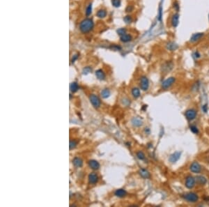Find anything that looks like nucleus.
I'll return each mask as SVG.
<instances>
[{"mask_svg": "<svg viewBox=\"0 0 209 207\" xmlns=\"http://www.w3.org/2000/svg\"><path fill=\"white\" fill-rule=\"evenodd\" d=\"M70 89H71V91L73 93L76 92L78 89H79V86L78 84L76 83V82H73L71 86H70Z\"/></svg>", "mask_w": 209, "mask_h": 207, "instance_id": "b1692460", "label": "nucleus"}, {"mask_svg": "<svg viewBox=\"0 0 209 207\" xmlns=\"http://www.w3.org/2000/svg\"><path fill=\"white\" fill-rule=\"evenodd\" d=\"M98 180V177L95 173H91L89 175V181L91 184H95Z\"/></svg>", "mask_w": 209, "mask_h": 207, "instance_id": "ddd939ff", "label": "nucleus"}, {"mask_svg": "<svg viewBox=\"0 0 209 207\" xmlns=\"http://www.w3.org/2000/svg\"><path fill=\"white\" fill-rule=\"evenodd\" d=\"M132 123H133V125L135 127H139L143 124V122H142V119L138 118V117H134V118H133Z\"/></svg>", "mask_w": 209, "mask_h": 207, "instance_id": "f3484780", "label": "nucleus"}, {"mask_svg": "<svg viewBox=\"0 0 209 207\" xmlns=\"http://www.w3.org/2000/svg\"><path fill=\"white\" fill-rule=\"evenodd\" d=\"M96 75L99 80H104V77H105V75H104V72L100 69L96 71Z\"/></svg>", "mask_w": 209, "mask_h": 207, "instance_id": "4be33fe9", "label": "nucleus"}, {"mask_svg": "<svg viewBox=\"0 0 209 207\" xmlns=\"http://www.w3.org/2000/svg\"><path fill=\"white\" fill-rule=\"evenodd\" d=\"M123 20H124L125 22L127 23V24H130V23H131L132 21H133V18H132V17L130 16V15H127V16H125V17H124Z\"/></svg>", "mask_w": 209, "mask_h": 207, "instance_id": "cd10ccee", "label": "nucleus"}, {"mask_svg": "<svg viewBox=\"0 0 209 207\" xmlns=\"http://www.w3.org/2000/svg\"><path fill=\"white\" fill-rule=\"evenodd\" d=\"M196 111L194 110V109H190V110H188L186 112H185V117L186 118H188V120L190 121H192L194 118H196Z\"/></svg>", "mask_w": 209, "mask_h": 207, "instance_id": "6e6552de", "label": "nucleus"}, {"mask_svg": "<svg viewBox=\"0 0 209 207\" xmlns=\"http://www.w3.org/2000/svg\"><path fill=\"white\" fill-rule=\"evenodd\" d=\"M127 192L125 190H124L123 189H119V190H117L116 192H115V195L119 197H123L126 195Z\"/></svg>", "mask_w": 209, "mask_h": 207, "instance_id": "412c9836", "label": "nucleus"}, {"mask_svg": "<svg viewBox=\"0 0 209 207\" xmlns=\"http://www.w3.org/2000/svg\"><path fill=\"white\" fill-rule=\"evenodd\" d=\"M183 197L186 201H188V202H191V203H195L199 199L198 195L194 192H188V193L184 194L183 196Z\"/></svg>", "mask_w": 209, "mask_h": 207, "instance_id": "f03ea898", "label": "nucleus"}, {"mask_svg": "<svg viewBox=\"0 0 209 207\" xmlns=\"http://www.w3.org/2000/svg\"><path fill=\"white\" fill-rule=\"evenodd\" d=\"M190 130H191V131H192L193 133H194V134H198V133H199V130H198L197 127L195 126H192L190 127Z\"/></svg>", "mask_w": 209, "mask_h": 207, "instance_id": "7c9ffc66", "label": "nucleus"}, {"mask_svg": "<svg viewBox=\"0 0 209 207\" xmlns=\"http://www.w3.org/2000/svg\"><path fill=\"white\" fill-rule=\"evenodd\" d=\"M109 95H110V91H109V89H104L101 91V96H102V97L104 98H108V97L109 96Z\"/></svg>", "mask_w": 209, "mask_h": 207, "instance_id": "5701e85b", "label": "nucleus"}, {"mask_svg": "<svg viewBox=\"0 0 209 207\" xmlns=\"http://www.w3.org/2000/svg\"><path fill=\"white\" fill-rule=\"evenodd\" d=\"M190 169L192 172L195 173V174H198L201 172V165L199 164L197 162H193L191 164L190 167Z\"/></svg>", "mask_w": 209, "mask_h": 207, "instance_id": "1a4fd4ad", "label": "nucleus"}, {"mask_svg": "<svg viewBox=\"0 0 209 207\" xmlns=\"http://www.w3.org/2000/svg\"><path fill=\"white\" fill-rule=\"evenodd\" d=\"M91 10H92V6H91V4H89L87 6V10H86V14H87V15H89L91 13Z\"/></svg>", "mask_w": 209, "mask_h": 207, "instance_id": "473e14b6", "label": "nucleus"}, {"mask_svg": "<svg viewBox=\"0 0 209 207\" xmlns=\"http://www.w3.org/2000/svg\"><path fill=\"white\" fill-rule=\"evenodd\" d=\"M196 182L199 185H205L207 182V179L203 176H198L196 177Z\"/></svg>", "mask_w": 209, "mask_h": 207, "instance_id": "4468645a", "label": "nucleus"}, {"mask_svg": "<svg viewBox=\"0 0 209 207\" xmlns=\"http://www.w3.org/2000/svg\"><path fill=\"white\" fill-rule=\"evenodd\" d=\"M93 26H94V24H93V20L87 18V19H85L81 22V23L79 25V30L82 33L87 34L93 30Z\"/></svg>", "mask_w": 209, "mask_h": 207, "instance_id": "f257e3e1", "label": "nucleus"}, {"mask_svg": "<svg viewBox=\"0 0 209 207\" xmlns=\"http://www.w3.org/2000/svg\"><path fill=\"white\" fill-rule=\"evenodd\" d=\"M91 71V68H89V67H86L85 68H84L83 73H84V74H87V73H89Z\"/></svg>", "mask_w": 209, "mask_h": 207, "instance_id": "c9c22d12", "label": "nucleus"}, {"mask_svg": "<svg viewBox=\"0 0 209 207\" xmlns=\"http://www.w3.org/2000/svg\"><path fill=\"white\" fill-rule=\"evenodd\" d=\"M173 66H174V64L171 61H168V62H166L163 65V70L164 71V72L167 73V72H169L172 68H173Z\"/></svg>", "mask_w": 209, "mask_h": 207, "instance_id": "f8f14e48", "label": "nucleus"}, {"mask_svg": "<svg viewBox=\"0 0 209 207\" xmlns=\"http://www.w3.org/2000/svg\"><path fill=\"white\" fill-rule=\"evenodd\" d=\"M132 10H133V7L131 6H128V8H127V9H126V11L127 12H130Z\"/></svg>", "mask_w": 209, "mask_h": 207, "instance_id": "58836bf2", "label": "nucleus"}, {"mask_svg": "<svg viewBox=\"0 0 209 207\" xmlns=\"http://www.w3.org/2000/svg\"><path fill=\"white\" fill-rule=\"evenodd\" d=\"M111 47H112V49H114V50H120L121 49V47L120 46H119V45H116L112 46Z\"/></svg>", "mask_w": 209, "mask_h": 207, "instance_id": "e433bc0d", "label": "nucleus"}, {"mask_svg": "<svg viewBox=\"0 0 209 207\" xmlns=\"http://www.w3.org/2000/svg\"><path fill=\"white\" fill-rule=\"evenodd\" d=\"M107 15V13L104 10H99L97 13V16L100 18H103V17H104Z\"/></svg>", "mask_w": 209, "mask_h": 207, "instance_id": "a878e982", "label": "nucleus"}, {"mask_svg": "<svg viewBox=\"0 0 209 207\" xmlns=\"http://www.w3.org/2000/svg\"><path fill=\"white\" fill-rule=\"evenodd\" d=\"M173 8H174V9L176 11H179V3L177 2V1H175L174 3V4H173Z\"/></svg>", "mask_w": 209, "mask_h": 207, "instance_id": "2f4dec72", "label": "nucleus"}, {"mask_svg": "<svg viewBox=\"0 0 209 207\" xmlns=\"http://www.w3.org/2000/svg\"><path fill=\"white\" fill-rule=\"evenodd\" d=\"M112 4L114 7H119L121 5V0H112Z\"/></svg>", "mask_w": 209, "mask_h": 207, "instance_id": "c85d7f7f", "label": "nucleus"}, {"mask_svg": "<svg viewBox=\"0 0 209 207\" xmlns=\"http://www.w3.org/2000/svg\"><path fill=\"white\" fill-rule=\"evenodd\" d=\"M89 99L91 103H92V105L95 107L98 108V107H99L100 106V98L97 96H96L94 94H91L90 96Z\"/></svg>", "mask_w": 209, "mask_h": 207, "instance_id": "423d86ee", "label": "nucleus"}, {"mask_svg": "<svg viewBox=\"0 0 209 207\" xmlns=\"http://www.w3.org/2000/svg\"><path fill=\"white\" fill-rule=\"evenodd\" d=\"M132 94L134 98H138L140 96V91L138 88H133L132 89Z\"/></svg>", "mask_w": 209, "mask_h": 207, "instance_id": "393cba45", "label": "nucleus"}, {"mask_svg": "<svg viewBox=\"0 0 209 207\" xmlns=\"http://www.w3.org/2000/svg\"><path fill=\"white\" fill-rule=\"evenodd\" d=\"M149 87V81L148 78L145 76L141 77L140 80V87L143 91H147Z\"/></svg>", "mask_w": 209, "mask_h": 207, "instance_id": "20e7f679", "label": "nucleus"}, {"mask_svg": "<svg viewBox=\"0 0 209 207\" xmlns=\"http://www.w3.org/2000/svg\"><path fill=\"white\" fill-rule=\"evenodd\" d=\"M202 110H203V111L206 113L207 111H208V107H207V105H204L203 107H202Z\"/></svg>", "mask_w": 209, "mask_h": 207, "instance_id": "4c0bfd02", "label": "nucleus"}, {"mask_svg": "<svg viewBox=\"0 0 209 207\" xmlns=\"http://www.w3.org/2000/svg\"><path fill=\"white\" fill-rule=\"evenodd\" d=\"M167 48L170 51H174L178 48V45L174 42H169L167 45Z\"/></svg>", "mask_w": 209, "mask_h": 207, "instance_id": "6ab92c4d", "label": "nucleus"}, {"mask_svg": "<svg viewBox=\"0 0 209 207\" xmlns=\"http://www.w3.org/2000/svg\"><path fill=\"white\" fill-rule=\"evenodd\" d=\"M73 165H75V167H80L82 166V164H83V162L82 161L81 158H75L73 161Z\"/></svg>", "mask_w": 209, "mask_h": 207, "instance_id": "aec40b11", "label": "nucleus"}, {"mask_svg": "<svg viewBox=\"0 0 209 207\" xmlns=\"http://www.w3.org/2000/svg\"><path fill=\"white\" fill-rule=\"evenodd\" d=\"M195 182H196V180L193 177L188 176L185 179V186L189 189H192V188H194Z\"/></svg>", "mask_w": 209, "mask_h": 207, "instance_id": "0eeeda50", "label": "nucleus"}, {"mask_svg": "<svg viewBox=\"0 0 209 207\" xmlns=\"http://www.w3.org/2000/svg\"><path fill=\"white\" fill-rule=\"evenodd\" d=\"M193 56H194V58H196V59H199V58H200V57H201V55H200V53L199 52H195L194 54H193Z\"/></svg>", "mask_w": 209, "mask_h": 207, "instance_id": "f704fd0d", "label": "nucleus"}, {"mask_svg": "<svg viewBox=\"0 0 209 207\" xmlns=\"http://www.w3.org/2000/svg\"><path fill=\"white\" fill-rule=\"evenodd\" d=\"M131 40H132V36H131L130 34H125L121 36V41L122 42L128 43V42H130Z\"/></svg>", "mask_w": 209, "mask_h": 207, "instance_id": "a211bd4d", "label": "nucleus"}, {"mask_svg": "<svg viewBox=\"0 0 209 207\" xmlns=\"http://www.w3.org/2000/svg\"><path fill=\"white\" fill-rule=\"evenodd\" d=\"M204 36V33H201V32L195 33V34L192 35V36H191V38L190 39V42L192 43H196V42L199 41L201 38H203Z\"/></svg>", "mask_w": 209, "mask_h": 207, "instance_id": "39448f33", "label": "nucleus"}, {"mask_svg": "<svg viewBox=\"0 0 209 207\" xmlns=\"http://www.w3.org/2000/svg\"><path fill=\"white\" fill-rule=\"evenodd\" d=\"M179 13H174L173 14L172 17H171V24L172 25L173 27H176L179 25Z\"/></svg>", "mask_w": 209, "mask_h": 207, "instance_id": "9d476101", "label": "nucleus"}, {"mask_svg": "<svg viewBox=\"0 0 209 207\" xmlns=\"http://www.w3.org/2000/svg\"><path fill=\"white\" fill-rule=\"evenodd\" d=\"M180 155H181V153L180 152L176 151V152L174 153L173 154H171L169 156V162H171V163H176V162H177L179 160Z\"/></svg>", "mask_w": 209, "mask_h": 207, "instance_id": "9b49d317", "label": "nucleus"}, {"mask_svg": "<svg viewBox=\"0 0 209 207\" xmlns=\"http://www.w3.org/2000/svg\"><path fill=\"white\" fill-rule=\"evenodd\" d=\"M89 167L93 169H98L100 167V164L98 163V161H95V160H91L89 162Z\"/></svg>", "mask_w": 209, "mask_h": 207, "instance_id": "2eb2a0df", "label": "nucleus"}, {"mask_svg": "<svg viewBox=\"0 0 209 207\" xmlns=\"http://www.w3.org/2000/svg\"><path fill=\"white\" fill-rule=\"evenodd\" d=\"M137 157L139 160H144L145 159V155L142 151H138L137 153Z\"/></svg>", "mask_w": 209, "mask_h": 207, "instance_id": "bb28decb", "label": "nucleus"}, {"mask_svg": "<svg viewBox=\"0 0 209 207\" xmlns=\"http://www.w3.org/2000/svg\"><path fill=\"white\" fill-rule=\"evenodd\" d=\"M117 33L120 36H122L125 34H126V30L125 28H121L119 30H117Z\"/></svg>", "mask_w": 209, "mask_h": 207, "instance_id": "c756f323", "label": "nucleus"}, {"mask_svg": "<svg viewBox=\"0 0 209 207\" xmlns=\"http://www.w3.org/2000/svg\"><path fill=\"white\" fill-rule=\"evenodd\" d=\"M175 82H176V78L174 77H170L167 80H165L162 83V88L163 89H169L171 85H173V84H174Z\"/></svg>", "mask_w": 209, "mask_h": 207, "instance_id": "7ed1b4c3", "label": "nucleus"}, {"mask_svg": "<svg viewBox=\"0 0 209 207\" xmlns=\"http://www.w3.org/2000/svg\"><path fill=\"white\" fill-rule=\"evenodd\" d=\"M76 142H75V141H71L70 142V148L71 149H73V148H74L75 147V146H76Z\"/></svg>", "mask_w": 209, "mask_h": 207, "instance_id": "72a5a7b5", "label": "nucleus"}, {"mask_svg": "<svg viewBox=\"0 0 209 207\" xmlns=\"http://www.w3.org/2000/svg\"><path fill=\"white\" fill-rule=\"evenodd\" d=\"M139 172L140 176L144 178H149L150 177L149 172L145 169H141Z\"/></svg>", "mask_w": 209, "mask_h": 207, "instance_id": "dca6fc26", "label": "nucleus"}]
</instances>
